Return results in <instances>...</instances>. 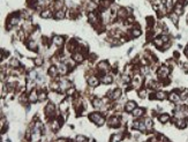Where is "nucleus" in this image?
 I'll return each mask as SVG.
<instances>
[{
    "label": "nucleus",
    "mask_w": 188,
    "mask_h": 142,
    "mask_svg": "<svg viewBox=\"0 0 188 142\" xmlns=\"http://www.w3.org/2000/svg\"><path fill=\"white\" fill-rule=\"evenodd\" d=\"M52 42H53V44L58 46V48H61V46L65 44V38H63L62 36H59V35H56V36L52 38Z\"/></svg>",
    "instance_id": "nucleus-1"
},
{
    "label": "nucleus",
    "mask_w": 188,
    "mask_h": 142,
    "mask_svg": "<svg viewBox=\"0 0 188 142\" xmlns=\"http://www.w3.org/2000/svg\"><path fill=\"white\" fill-rule=\"evenodd\" d=\"M29 102L30 103H36L37 101H39L38 99V92H37L35 89H33V90L30 91V94H29Z\"/></svg>",
    "instance_id": "nucleus-2"
},
{
    "label": "nucleus",
    "mask_w": 188,
    "mask_h": 142,
    "mask_svg": "<svg viewBox=\"0 0 188 142\" xmlns=\"http://www.w3.org/2000/svg\"><path fill=\"white\" fill-rule=\"evenodd\" d=\"M54 111H56V106H54V104L53 103H49L47 105H46V108H45L46 115H52L54 113Z\"/></svg>",
    "instance_id": "nucleus-3"
},
{
    "label": "nucleus",
    "mask_w": 188,
    "mask_h": 142,
    "mask_svg": "<svg viewBox=\"0 0 188 142\" xmlns=\"http://www.w3.org/2000/svg\"><path fill=\"white\" fill-rule=\"evenodd\" d=\"M88 21L91 23V24H96L98 22V16L96 15V13H94V12H89L88 14Z\"/></svg>",
    "instance_id": "nucleus-4"
},
{
    "label": "nucleus",
    "mask_w": 188,
    "mask_h": 142,
    "mask_svg": "<svg viewBox=\"0 0 188 142\" xmlns=\"http://www.w3.org/2000/svg\"><path fill=\"white\" fill-rule=\"evenodd\" d=\"M135 108H136V103H135L134 101H128L125 105V111L126 112H132Z\"/></svg>",
    "instance_id": "nucleus-5"
},
{
    "label": "nucleus",
    "mask_w": 188,
    "mask_h": 142,
    "mask_svg": "<svg viewBox=\"0 0 188 142\" xmlns=\"http://www.w3.org/2000/svg\"><path fill=\"white\" fill-rule=\"evenodd\" d=\"M88 85L90 86V87H97L98 85H99V80H98V77L97 76H90V77H88Z\"/></svg>",
    "instance_id": "nucleus-6"
},
{
    "label": "nucleus",
    "mask_w": 188,
    "mask_h": 142,
    "mask_svg": "<svg viewBox=\"0 0 188 142\" xmlns=\"http://www.w3.org/2000/svg\"><path fill=\"white\" fill-rule=\"evenodd\" d=\"M109 124H110V126L111 127H119L120 126V119H119V117H112L111 119L109 120Z\"/></svg>",
    "instance_id": "nucleus-7"
},
{
    "label": "nucleus",
    "mask_w": 188,
    "mask_h": 142,
    "mask_svg": "<svg viewBox=\"0 0 188 142\" xmlns=\"http://www.w3.org/2000/svg\"><path fill=\"white\" fill-rule=\"evenodd\" d=\"M102 117H103V115L100 114L99 112H94V113H90V114H89V119H90L92 123H95V124H96Z\"/></svg>",
    "instance_id": "nucleus-8"
},
{
    "label": "nucleus",
    "mask_w": 188,
    "mask_h": 142,
    "mask_svg": "<svg viewBox=\"0 0 188 142\" xmlns=\"http://www.w3.org/2000/svg\"><path fill=\"white\" fill-rule=\"evenodd\" d=\"M100 82L104 83V85H111L113 82V77L111 75H103L102 79H100Z\"/></svg>",
    "instance_id": "nucleus-9"
},
{
    "label": "nucleus",
    "mask_w": 188,
    "mask_h": 142,
    "mask_svg": "<svg viewBox=\"0 0 188 142\" xmlns=\"http://www.w3.org/2000/svg\"><path fill=\"white\" fill-rule=\"evenodd\" d=\"M72 58H73L76 62H82L83 60H84V56H83V53H81L80 51L79 52H75Z\"/></svg>",
    "instance_id": "nucleus-10"
},
{
    "label": "nucleus",
    "mask_w": 188,
    "mask_h": 142,
    "mask_svg": "<svg viewBox=\"0 0 188 142\" xmlns=\"http://www.w3.org/2000/svg\"><path fill=\"white\" fill-rule=\"evenodd\" d=\"M169 99L171 101V102H179V101H180V95H179L177 91H172L171 94L169 95Z\"/></svg>",
    "instance_id": "nucleus-11"
},
{
    "label": "nucleus",
    "mask_w": 188,
    "mask_h": 142,
    "mask_svg": "<svg viewBox=\"0 0 188 142\" xmlns=\"http://www.w3.org/2000/svg\"><path fill=\"white\" fill-rule=\"evenodd\" d=\"M59 74V71H58V67L57 66H50V68H49V75H50L51 77H56L57 75Z\"/></svg>",
    "instance_id": "nucleus-12"
},
{
    "label": "nucleus",
    "mask_w": 188,
    "mask_h": 142,
    "mask_svg": "<svg viewBox=\"0 0 188 142\" xmlns=\"http://www.w3.org/2000/svg\"><path fill=\"white\" fill-rule=\"evenodd\" d=\"M97 68H98V71H100V72H106V71L109 69V64H108V61H100V62L97 65Z\"/></svg>",
    "instance_id": "nucleus-13"
},
{
    "label": "nucleus",
    "mask_w": 188,
    "mask_h": 142,
    "mask_svg": "<svg viewBox=\"0 0 188 142\" xmlns=\"http://www.w3.org/2000/svg\"><path fill=\"white\" fill-rule=\"evenodd\" d=\"M177 127H178V128H180V129L186 128V127H187L186 119H185V118H179L178 121H177Z\"/></svg>",
    "instance_id": "nucleus-14"
},
{
    "label": "nucleus",
    "mask_w": 188,
    "mask_h": 142,
    "mask_svg": "<svg viewBox=\"0 0 188 142\" xmlns=\"http://www.w3.org/2000/svg\"><path fill=\"white\" fill-rule=\"evenodd\" d=\"M53 16H54V19L56 20H62V19H65L66 13L62 9H60V10H57L56 13L53 14Z\"/></svg>",
    "instance_id": "nucleus-15"
},
{
    "label": "nucleus",
    "mask_w": 188,
    "mask_h": 142,
    "mask_svg": "<svg viewBox=\"0 0 188 142\" xmlns=\"http://www.w3.org/2000/svg\"><path fill=\"white\" fill-rule=\"evenodd\" d=\"M59 109L61 112H66L68 110V99H63L61 103L59 104Z\"/></svg>",
    "instance_id": "nucleus-16"
},
{
    "label": "nucleus",
    "mask_w": 188,
    "mask_h": 142,
    "mask_svg": "<svg viewBox=\"0 0 188 142\" xmlns=\"http://www.w3.org/2000/svg\"><path fill=\"white\" fill-rule=\"evenodd\" d=\"M155 96H156V99L164 101V99H166V98H167V94H166L165 91H157L155 94Z\"/></svg>",
    "instance_id": "nucleus-17"
},
{
    "label": "nucleus",
    "mask_w": 188,
    "mask_h": 142,
    "mask_svg": "<svg viewBox=\"0 0 188 142\" xmlns=\"http://www.w3.org/2000/svg\"><path fill=\"white\" fill-rule=\"evenodd\" d=\"M132 113H133V115H134V117H141V115H142L143 113H144V110L143 109H141V108H135L134 110H133L132 111Z\"/></svg>",
    "instance_id": "nucleus-18"
},
{
    "label": "nucleus",
    "mask_w": 188,
    "mask_h": 142,
    "mask_svg": "<svg viewBox=\"0 0 188 142\" xmlns=\"http://www.w3.org/2000/svg\"><path fill=\"white\" fill-rule=\"evenodd\" d=\"M27 46H28V49L29 50H33V51H37V43L35 42V40H28V43H27Z\"/></svg>",
    "instance_id": "nucleus-19"
},
{
    "label": "nucleus",
    "mask_w": 188,
    "mask_h": 142,
    "mask_svg": "<svg viewBox=\"0 0 188 142\" xmlns=\"http://www.w3.org/2000/svg\"><path fill=\"white\" fill-rule=\"evenodd\" d=\"M9 65H10V67H13V68H20V67H21V62H20L17 59H15V58L10 59Z\"/></svg>",
    "instance_id": "nucleus-20"
},
{
    "label": "nucleus",
    "mask_w": 188,
    "mask_h": 142,
    "mask_svg": "<svg viewBox=\"0 0 188 142\" xmlns=\"http://www.w3.org/2000/svg\"><path fill=\"white\" fill-rule=\"evenodd\" d=\"M158 120H159L162 124H166L167 121L170 120V115L167 113H163V114H160L159 117H158Z\"/></svg>",
    "instance_id": "nucleus-21"
},
{
    "label": "nucleus",
    "mask_w": 188,
    "mask_h": 142,
    "mask_svg": "<svg viewBox=\"0 0 188 142\" xmlns=\"http://www.w3.org/2000/svg\"><path fill=\"white\" fill-rule=\"evenodd\" d=\"M51 16H52V12L50 9H44L40 12V17H43V19H49Z\"/></svg>",
    "instance_id": "nucleus-22"
},
{
    "label": "nucleus",
    "mask_w": 188,
    "mask_h": 142,
    "mask_svg": "<svg viewBox=\"0 0 188 142\" xmlns=\"http://www.w3.org/2000/svg\"><path fill=\"white\" fill-rule=\"evenodd\" d=\"M144 124H146V127H147V129H151L152 128V126H154V123H152V119L151 118H146L144 119Z\"/></svg>",
    "instance_id": "nucleus-23"
},
{
    "label": "nucleus",
    "mask_w": 188,
    "mask_h": 142,
    "mask_svg": "<svg viewBox=\"0 0 188 142\" xmlns=\"http://www.w3.org/2000/svg\"><path fill=\"white\" fill-rule=\"evenodd\" d=\"M141 30H140V28H133V30H132V37H140L141 36Z\"/></svg>",
    "instance_id": "nucleus-24"
},
{
    "label": "nucleus",
    "mask_w": 188,
    "mask_h": 142,
    "mask_svg": "<svg viewBox=\"0 0 188 142\" xmlns=\"http://www.w3.org/2000/svg\"><path fill=\"white\" fill-rule=\"evenodd\" d=\"M170 19L172 20V22L174 23V24H177V23L179 22V15H178V14H175V13H171V14H170Z\"/></svg>",
    "instance_id": "nucleus-25"
},
{
    "label": "nucleus",
    "mask_w": 188,
    "mask_h": 142,
    "mask_svg": "<svg viewBox=\"0 0 188 142\" xmlns=\"http://www.w3.org/2000/svg\"><path fill=\"white\" fill-rule=\"evenodd\" d=\"M154 44L157 46V48H162L164 44V42H163V39L160 38V37H158V38H155L154 39Z\"/></svg>",
    "instance_id": "nucleus-26"
},
{
    "label": "nucleus",
    "mask_w": 188,
    "mask_h": 142,
    "mask_svg": "<svg viewBox=\"0 0 188 142\" xmlns=\"http://www.w3.org/2000/svg\"><path fill=\"white\" fill-rule=\"evenodd\" d=\"M46 98H47V94H46V91H44V90H42L38 94V99L40 101V102H43V101H45Z\"/></svg>",
    "instance_id": "nucleus-27"
},
{
    "label": "nucleus",
    "mask_w": 188,
    "mask_h": 142,
    "mask_svg": "<svg viewBox=\"0 0 188 142\" xmlns=\"http://www.w3.org/2000/svg\"><path fill=\"white\" fill-rule=\"evenodd\" d=\"M166 4H165V6H166V9L167 10H171L172 8H173V0H166Z\"/></svg>",
    "instance_id": "nucleus-28"
},
{
    "label": "nucleus",
    "mask_w": 188,
    "mask_h": 142,
    "mask_svg": "<svg viewBox=\"0 0 188 142\" xmlns=\"http://www.w3.org/2000/svg\"><path fill=\"white\" fill-rule=\"evenodd\" d=\"M75 92H76V89H75L74 87H71V88L67 89V95L68 96H73V95H75Z\"/></svg>",
    "instance_id": "nucleus-29"
},
{
    "label": "nucleus",
    "mask_w": 188,
    "mask_h": 142,
    "mask_svg": "<svg viewBox=\"0 0 188 142\" xmlns=\"http://www.w3.org/2000/svg\"><path fill=\"white\" fill-rule=\"evenodd\" d=\"M120 140H122V135L121 134L112 135V138H111V141H120Z\"/></svg>",
    "instance_id": "nucleus-30"
},
{
    "label": "nucleus",
    "mask_w": 188,
    "mask_h": 142,
    "mask_svg": "<svg viewBox=\"0 0 188 142\" xmlns=\"http://www.w3.org/2000/svg\"><path fill=\"white\" fill-rule=\"evenodd\" d=\"M34 64L36 66H42L43 65V59L42 58H39V57L36 58V59H34Z\"/></svg>",
    "instance_id": "nucleus-31"
},
{
    "label": "nucleus",
    "mask_w": 188,
    "mask_h": 142,
    "mask_svg": "<svg viewBox=\"0 0 188 142\" xmlns=\"http://www.w3.org/2000/svg\"><path fill=\"white\" fill-rule=\"evenodd\" d=\"M131 81H132V80H131V77H129V76H128V75H127V74L122 75V82L125 83V85H126V83H127V85H128V83L131 82Z\"/></svg>",
    "instance_id": "nucleus-32"
},
{
    "label": "nucleus",
    "mask_w": 188,
    "mask_h": 142,
    "mask_svg": "<svg viewBox=\"0 0 188 142\" xmlns=\"http://www.w3.org/2000/svg\"><path fill=\"white\" fill-rule=\"evenodd\" d=\"M146 96H147V90H146V89H143V90H140V91H138V97L144 98Z\"/></svg>",
    "instance_id": "nucleus-33"
},
{
    "label": "nucleus",
    "mask_w": 188,
    "mask_h": 142,
    "mask_svg": "<svg viewBox=\"0 0 188 142\" xmlns=\"http://www.w3.org/2000/svg\"><path fill=\"white\" fill-rule=\"evenodd\" d=\"M104 124H105V118H104V117H102V118H100V119H99V120H98L97 123H96V125H97V126H103Z\"/></svg>",
    "instance_id": "nucleus-34"
},
{
    "label": "nucleus",
    "mask_w": 188,
    "mask_h": 142,
    "mask_svg": "<svg viewBox=\"0 0 188 142\" xmlns=\"http://www.w3.org/2000/svg\"><path fill=\"white\" fill-rule=\"evenodd\" d=\"M75 140H76V141H87L88 139H87L85 136H83V135H79V136H76Z\"/></svg>",
    "instance_id": "nucleus-35"
},
{
    "label": "nucleus",
    "mask_w": 188,
    "mask_h": 142,
    "mask_svg": "<svg viewBox=\"0 0 188 142\" xmlns=\"http://www.w3.org/2000/svg\"><path fill=\"white\" fill-rule=\"evenodd\" d=\"M132 126H133V128H135V129H138V127H140V121H134Z\"/></svg>",
    "instance_id": "nucleus-36"
},
{
    "label": "nucleus",
    "mask_w": 188,
    "mask_h": 142,
    "mask_svg": "<svg viewBox=\"0 0 188 142\" xmlns=\"http://www.w3.org/2000/svg\"><path fill=\"white\" fill-rule=\"evenodd\" d=\"M160 38L163 39V42H164V43H167V42H169V39H170V38H169V36H167V35H163V36H162Z\"/></svg>",
    "instance_id": "nucleus-37"
},
{
    "label": "nucleus",
    "mask_w": 188,
    "mask_h": 142,
    "mask_svg": "<svg viewBox=\"0 0 188 142\" xmlns=\"http://www.w3.org/2000/svg\"><path fill=\"white\" fill-rule=\"evenodd\" d=\"M185 53H186V56H187V57H188V48H187V49H186V51H185Z\"/></svg>",
    "instance_id": "nucleus-38"
},
{
    "label": "nucleus",
    "mask_w": 188,
    "mask_h": 142,
    "mask_svg": "<svg viewBox=\"0 0 188 142\" xmlns=\"http://www.w3.org/2000/svg\"><path fill=\"white\" fill-rule=\"evenodd\" d=\"M186 1H187V2H188V0H186Z\"/></svg>",
    "instance_id": "nucleus-39"
}]
</instances>
